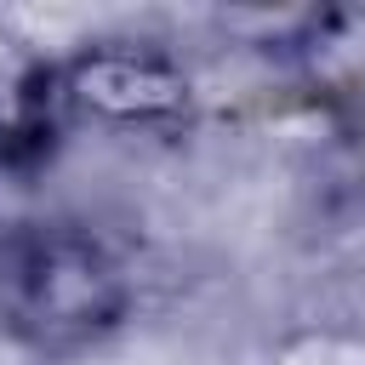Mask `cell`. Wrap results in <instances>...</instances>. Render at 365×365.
<instances>
[{"instance_id":"obj_1","label":"cell","mask_w":365,"mask_h":365,"mask_svg":"<svg viewBox=\"0 0 365 365\" xmlns=\"http://www.w3.org/2000/svg\"><path fill=\"white\" fill-rule=\"evenodd\" d=\"M125 257L74 217H34L0 234V325L34 354H86L131 319Z\"/></svg>"},{"instance_id":"obj_2","label":"cell","mask_w":365,"mask_h":365,"mask_svg":"<svg viewBox=\"0 0 365 365\" xmlns=\"http://www.w3.org/2000/svg\"><path fill=\"white\" fill-rule=\"evenodd\" d=\"M63 108L68 120L171 137L194 120V80L154 40H91L63 57Z\"/></svg>"},{"instance_id":"obj_3","label":"cell","mask_w":365,"mask_h":365,"mask_svg":"<svg viewBox=\"0 0 365 365\" xmlns=\"http://www.w3.org/2000/svg\"><path fill=\"white\" fill-rule=\"evenodd\" d=\"M63 57L0 17V171H40L63 143Z\"/></svg>"}]
</instances>
